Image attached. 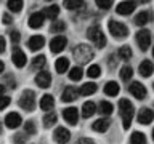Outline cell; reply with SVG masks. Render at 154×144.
Wrapping results in <instances>:
<instances>
[{"mask_svg": "<svg viewBox=\"0 0 154 144\" xmlns=\"http://www.w3.org/2000/svg\"><path fill=\"white\" fill-rule=\"evenodd\" d=\"M119 110H120V115H122V120H124V128L127 130L130 128L132 125V118H133V106L128 99H120L119 101Z\"/></svg>", "mask_w": 154, "mask_h": 144, "instance_id": "6da1fadb", "label": "cell"}, {"mask_svg": "<svg viewBox=\"0 0 154 144\" xmlns=\"http://www.w3.org/2000/svg\"><path fill=\"white\" fill-rule=\"evenodd\" d=\"M74 59L77 61V64H85V62H88L91 58H93V50L88 46V45H77L74 48Z\"/></svg>", "mask_w": 154, "mask_h": 144, "instance_id": "7a4b0ae2", "label": "cell"}, {"mask_svg": "<svg viewBox=\"0 0 154 144\" xmlns=\"http://www.w3.org/2000/svg\"><path fill=\"white\" fill-rule=\"evenodd\" d=\"M87 37H88L90 40L93 42L95 46H98V48L106 46V37H104L103 31H101L98 26H91V27H88V31H87Z\"/></svg>", "mask_w": 154, "mask_h": 144, "instance_id": "3957f363", "label": "cell"}, {"mask_svg": "<svg viewBox=\"0 0 154 144\" xmlns=\"http://www.w3.org/2000/svg\"><path fill=\"white\" fill-rule=\"evenodd\" d=\"M19 106H21L24 110H29V112H32V110L35 109V94H34L32 90L23 91L21 98H19Z\"/></svg>", "mask_w": 154, "mask_h": 144, "instance_id": "277c9868", "label": "cell"}, {"mask_svg": "<svg viewBox=\"0 0 154 144\" xmlns=\"http://www.w3.org/2000/svg\"><path fill=\"white\" fill-rule=\"evenodd\" d=\"M109 32L112 34L114 37L122 38V37H125L128 34V29H127L125 24L119 22V21H109Z\"/></svg>", "mask_w": 154, "mask_h": 144, "instance_id": "5b68a950", "label": "cell"}, {"mask_svg": "<svg viewBox=\"0 0 154 144\" xmlns=\"http://www.w3.org/2000/svg\"><path fill=\"white\" fill-rule=\"evenodd\" d=\"M137 42H138V46L141 48L143 51H146L149 45H151V32L148 29H141L138 34H137Z\"/></svg>", "mask_w": 154, "mask_h": 144, "instance_id": "8992f818", "label": "cell"}, {"mask_svg": "<svg viewBox=\"0 0 154 144\" xmlns=\"http://www.w3.org/2000/svg\"><path fill=\"white\" fill-rule=\"evenodd\" d=\"M11 61H13V64L16 67H24V66H26V62H27V58H26V55H24L23 50L14 48L13 53H11Z\"/></svg>", "mask_w": 154, "mask_h": 144, "instance_id": "52a82bcc", "label": "cell"}, {"mask_svg": "<svg viewBox=\"0 0 154 144\" xmlns=\"http://www.w3.org/2000/svg\"><path fill=\"white\" fill-rule=\"evenodd\" d=\"M128 91L137 99H143L144 96H146V88H144V85H141L140 82H132L130 86H128Z\"/></svg>", "mask_w": 154, "mask_h": 144, "instance_id": "ba28073f", "label": "cell"}, {"mask_svg": "<svg viewBox=\"0 0 154 144\" xmlns=\"http://www.w3.org/2000/svg\"><path fill=\"white\" fill-rule=\"evenodd\" d=\"M35 83L40 86V88H48V86L51 85V75H50V72H47V70L38 72V74L35 75Z\"/></svg>", "mask_w": 154, "mask_h": 144, "instance_id": "9c48e42d", "label": "cell"}, {"mask_svg": "<svg viewBox=\"0 0 154 144\" xmlns=\"http://www.w3.org/2000/svg\"><path fill=\"white\" fill-rule=\"evenodd\" d=\"M53 138H55V141H56L58 144H66V142L71 139V133L67 131L64 127H58L56 131H55V134H53Z\"/></svg>", "mask_w": 154, "mask_h": 144, "instance_id": "30bf717a", "label": "cell"}, {"mask_svg": "<svg viewBox=\"0 0 154 144\" xmlns=\"http://www.w3.org/2000/svg\"><path fill=\"white\" fill-rule=\"evenodd\" d=\"M63 117L69 125H75L77 120H79V110L75 107H67L63 110Z\"/></svg>", "mask_w": 154, "mask_h": 144, "instance_id": "8fae6325", "label": "cell"}, {"mask_svg": "<svg viewBox=\"0 0 154 144\" xmlns=\"http://www.w3.org/2000/svg\"><path fill=\"white\" fill-rule=\"evenodd\" d=\"M152 118H154V112L151 109H148V107H143V109H140V112H138V122L141 123V125H149L152 122Z\"/></svg>", "mask_w": 154, "mask_h": 144, "instance_id": "7c38bea8", "label": "cell"}, {"mask_svg": "<svg viewBox=\"0 0 154 144\" xmlns=\"http://www.w3.org/2000/svg\"><path fill=\"white\" fill-rule=\"evenodd\" d=\"M77 96H79V90L74 88V86H66V88L63 90L61 99L64 101V103H72V101L77 99Z\"/></svg>", "mask_w": 154, "mask_h": 144, "instance_id": "4fadbf2b", "label": "cell"}, {"mask_svg": "<svg viewBox=\"0 0 154 144\" xmlns=\"http://www.w3.org/2000/svg\"><path fill=\"white\" fill-rule=\"evenodd\" d=\"M66 42H67V40H66L63 35L55 37V38L50 42V50H51L53 53H61V51L66 48Z\"/></svg>", "mask_w": 154, "mask_h": 144, "instance_id": "5bb4252c", "label": "cell"}, {"mask_svg": "<svg viewBox=\"0 0 154 144\" xmlns=\"http://www.w3.org/2000/svg\"><path fill=\"white\" fill-rule=\"evenodd\" d=\"M21 115L19 114H16V112H10L7 117H5V125H7L8 128H11V130H14V128H18L19 125H21Z\"/></svg>", "mask_w": 154, "mask_h": 144, "instance_id": "9a60e30c", "label": "cell"}, {"mask_svg": "<svg viewBox=\"0 0 154 144\" xmlns=\"http://www.w3.org/2000/svg\"><path fill=\"white\" fill-rule=\"evenodd\" d=\"M43 45H45V38L42 35H34V37L29 38V42H27L29 50H32V51L40 50V48H43Z\"/></svg>", "mask_w": 154, "mask_h": 144, "instance_id": "2e32d148", "label": "cell"}, {"mask_svg": "<svg viewBox=\"0 0 154 144\" xmlns=\"http://www.w3.org/2000/svg\"><path fill=\"white\" fill-rule=\"evenodd\" d=\"M43 21H45V18H43L42 13H34L29 16V26L32 29H38L43 24Z\"/></svg>", "mask_w": 154, "mask_h": 144, "instance_id": "e0dca14e", "label": "cell"}, {"mask_svg": "<svg viewBox=\"0 0 154 144\" xmlns=\"http://www.w3.org/2000/svg\"><path fill=\"white\" fill-rule=\"evenodd\" d=\"M154 72V67H152V62L151 61H148V59H144L140 62V74H141L143 77H149Z\"/></svg>", "mask_w": 154, "mask_h": 144, "instance_id": "ac0fdd59", "label": "cell"}, {"mask_svg": "<svg viewBox=\"0 0 154 144\" xmlns=\"http://www.w3.org/2000/svg\"><path fill=\"white\" fill-rule=\"evenodd\" d=\"M95 110H96V106H95L93 101H87V103L82 106V117L84 118L91 117V115L95 114Z\"/></svg>", "mask_w": 154, "mask_h": 144, "instance_id": "d6986e66", "label": "cell"}, {"mask_svg": "<svg viewBox=\"0 0 154 144\" xmlns=\"http://www.w3.org/2000/svg\"><path fill=\"white\" fill-rule=\"evenodd\" d=\"M133 10H135V2H122L117 5L119 14H132Z\"/></svg>", "mask_w": 154, "mask_h": 144, "instance_id": "ffe728a7", "label": "cell"}, {"mask_svg": "<svg viewBox=\"0 0 154 144\" xmlns=\"http://www.w3.org/2000/svg\"><path fill=\"white\" fill-rule=\"evenodd\" d=\"M53 106H55V99H53V96L43 94L42 99H40V107L43 110H48V112H50V110L53 109Z\"/></svg>", "mask_w": 154, "mask_h": 144, "instance_id": "44dd1931", "label": "cell"}, {"mask_svg": "<svg viewBox=\"0 0 154 144\" xmlns=\"http://www.w3.org/2000/svg\"><path fill=\"white\" fill-rule=\"evenodd\" d=\"M109 125H111L109 118H98V120L93 123V130H95V131L103 133V131H106V130L109 128Z\"/></svg>", "mask_w": 154, "mask_h": 144, "instance_id": "7402d4cb", "label": "cell"}, {"mask_svg": "<svg viewBox=\"0 0 154 144\" xmlns=\"http://www.w3.org/2000/svg\"><path fill=\"white\" fill-rule=\"evenodd\" d=\"M55 67H56V72L58 74H64L69 67V59L67 58H58L56 62H55Z\"/></svg>", "mask_w": 154, "mask_h": 144, "instance_id": "603a6c76", "label": "cell"}, {"mask_svg": "<svg viewBox=\"0 0 154 144\" xmlns=\"http://www.w3.org/2000/svg\"><path fill=\"white\" fill-rule=\"evenodd\" d=\"M43 18H50V19H55L58 14H60V7L58 5H50V7H47L43 10Z\"/></svg>", "mask_w": 154, "mask_h": 144, "instance_id": "cb8c5ba5", "label": "cell"}, {"mask_svg": "<svg viewBox=\"0 0 154 144\" xmlns=\"http://www.w3.org/2000/svg\"><path fill=\"white\" fill-rule=\"evenodd\" d=\"M119 83H116V82H108V83L104 85V93L108 96H117L119 93Z\"/></svg>", "mask_w": 154, "mask_h": 144, "instance_id": "d4e9b609", "label": "cell"}, {"mask_svg": "<svg viewBox=\"0 0 154 144\" xmlns=\"http://www.w3.org/2000/svg\"><path fill=\"white\" fill-rule=\"evenodd\" d=\"M149 19H151V16H149L148 11H140L137 16H135V22L143 27V26H146V24L149 22Z\"/></svg>", "mask_w": 154, "mask_h": 144, "instance_id": "484cf974", "label": "cell"}, {"mask_svg": "<svg viewBox=\"0 0 154 144\" xmlns=\"http://www.w3.org/2000/svg\"><path fill=\"white\" fill-rule=\"evenodd\" d=\"M95 91H96V85L93 82H88V83H84L80 86V94L82 96H90V94H93Z\"/></svg>", "mask_w": 154, "mask_h": 144, "instance_id": "4316f807", "label": "cell"}, {"mask_svg": "<svg viewBox=\"0 0 154 144\" xmlns=\"http://www.w3.org/2000/svg\"><path fill=\"white\" fill-rule=\"evenodd\" d=\"M98 110H100V114H103V115H111L112 110H114V107H112L111 103H108V101H101Z\"/></svg>", "mask_w": 154, "mask_h": 144, "instance_id": "83f0119b", "label": "cell"}, {"mask_svg": "<svg viewBox=\"0 0 154 144\" xmlns=\"http://www.w3.org/2000/svg\"><path fill=\"white\" fill-rule=\"evenodd\" d=\"M130 142L132 144H146V136L141 131H135V133H132Z\"/></svg>", "mask_w": 154, "mask_h": 144, "instance_id": "f1b7e54d", "label": "cell"}, {"mask_svg": "<svg viewBox=\"0 0 154 144\" xmlns=\"http://www.w3.org/2000/svg\"><path fill=\"white\" fill-rule=\"evenodd\" d=\"M56 120H58V117H56L55 112H48L45 117H43V127H47V128L53 127V125L56 123Z\"/></svg>", "mask_w": 154, "mask_h": 144, "instance_id": "f546056e", "label": "cell"}, {"mask_svg": "<svg viewBox=\"0 0 154 144\" xmlns=\"http://www.w3.org/2000/svg\"><path fill=\"white\" fill-rule=\"evenodd\" d=\"M119 58H120V59H124V61H128L130 58H132V48L127 46V45L120 46L119 48Z\"/></svg>", "mask_w": 154, "mask_h": 144, "instance_id": "4dcf8cb0", "label": "cell"}, {"mask_svg": "<svg viewBox=\"0 0 154 144\" xmlns=\"http://www.w3.org/2000/svg\"><path fill=\"white\" fill-rule=\"evenodd\" d=\"M45 61L47 59H45V56H43V55L35 56L32 59V62H31V67H32V69H42V67L45 66Z\"/></svg>", "mask_w": 154, "mask_h": 144, "instance_id": "1f68e13d", "label": "cell"}, {"mask_svg": "<svg viewBox=\"0 0 154 144\" xmlns=\"http://www.w3.org/2000/svg\"><path fill=\"white\" fill-rule=\"evenodd\" d=\"M82 75H84V70H82V67H72V69L69 70V79L71 80H80Z\"/></svg>", "mask_w": 154, "mask_h": 144, "instance_id": "d6a6232c", "label": "cell"}, {"mask_svg": "<svg viewBox=\"0 0 154 144\" xmlns=\"http://www.w3.org/2000/svg\"><path fill=\"white\" fill-rule=\"evenodd\" d=\"M87 75H88L90 79H96V77H100V75H101V69H100V66H98V64L90 66V67H88V70H87Z\"/></svg>", "mask_w": 154, "mask_h": 144, "instance_id": "836d02e7", "label": "cell"}, {"mask_svg": "<svg viewBox=\"0 0 154 144\" xmlns=\"http://www.w3.org/2000/svg\"><path fill=\"white\" fill-rule=\"evenodd\" d=\"M133 75V69L130 66H124L122 69H120V79L122 80H130Z\"/></svg>", "mask_w": 154, "mask_h": 144, "instance_id": "e575fe53", "label": "cell"}, {"mask_svg": "<svg viewBox=\"0 0 154 144\" xmlns=\"http://www.w3.org/2000/svg\"><path fill=\"white\" fill-rule=\"evenodd\" d=\"M82 5H84V2H80V0H66L64 2V7L67 10H77V8H80Z\"/></svg>", "mask_w": 154, "mask_h": 144, "instance_id": "d590c367", "label": "cell"}, {"mask_svg": "<svg viewBox=\"0 0 154 144\" xmlns=\"http://www.w3.org/2000/svg\"><path fill=\"white\" fill-rule=\"evenodd\" d=\"M8 8L11 11H21L23 10V2L21 0H10L8 2Z\"/></svg>", "mask_w": 154, "mask_h": 144, "instance_id": "8d00e7d4", "label": "cell"}, {"mask_svg": "<svg viewBox=\"0 0 154 144\" xmlns=\"http://www.w3.org/2000/svg\"><path fill=\"white\" fill-rule=\"evenodd\" d=\"M50 31L51 32H63V31H64V22H63V21H55L51 24Z\"/></svg>", "mask_w": 154, "mask_h": 144, "instance_id": "74e56055", "label": "cell"}, {"mask_svg": "<svg viewBox=\"0 0 154 144\" xmlns=\"http://www.w3.org/2000/svg\"><path fill=\"white\" fill-rule=\"evenodd\" d=\"M95 3L98 5V8H101V10H108V8H111V5H112L111 0H96Z\"/></svg>", "mask_w": 154, "mask_h": 144, "instance_id": "f35d334b", "label": "cell"}, {"mask_svg": "<svg viewBox=\"0 0 154 144\" xmlns=\"http://www.w3.org/2000/svg\"><path fill=\"white\" fill-rule=\"evenodd\" d=\"M24 130H26L27 134H34V133H35V125H34V122H26Z\"/></svg>", "mask_w": 154, "mask_h": 144, "instance_id": "ab89813d", "label": "cell"}, {"mask_svg": "<svg viewBox=\"0 0 154 144\" xmlns=\"http://www.w3.org/2000/svg\"><path fill=\"white\" fill-rule=\"evenodd\" d=\"M10 99L8 96H0V110H3L5 107H8V104H10Z\"/></svg>", "mask_w": 154, "mask_h": 144, "instance_id": "60d3db41", "label": "cell"}, {"mask_svg": "<svg viewBox=\"0 0 154 144\" xmlns=\"http://www.w3.org/2000/svg\"><path fill=\"white\" fill-rule=\"evenodd\" d=\"M10 37H11V42H13V43H18L19 38H21V34H19L18 31H13L11 34H10Z\"/></svg>", "mask_w": 154, "mask_h": 144, "instance_id": "b9f144b4", "label": "cell"}, {"mask_svg": "<svg viewBox=\"0 0 154 144\" xmlns=\"http://www.w3.org/2000/svg\"><path fill=\"white\" fill-rule=\"evenodd\" d=\"M75 144H95V141H91L90 138H82V139H79Z\"/></svg>", "mask_w": 154, "mask_h": 144, "instance_id": "7bdbcfd3", "label": "cell"}, {"mask_svg": "<svg viewBox=\"0 0 154 144\" xmlns=\"http://www.w3.org/2000/svg\"><path fill=\"white\" fill-rule=\"evenodd\" d=\"M5 48H7V42H5V37L0 35V53L5 51Z\"/></svg>", "mask_w": 154, "mask_h": 144, "instance_id": "ee69618b", "label": "cell"}, {"mask_svg": "<svg viewBox=\"0 0 154 144\" xmlns=\"http://www.w3.org/2000/svg\"><path fill=\"white\" fill-rule=\"evenodd\" d=\"M11 22H13V18L8 13H5L3 14V24H11Z\"/></svg>", "mask_w": 154, "mask_h": 144, "instance_id": "f6af8a7d", "label": "cell"}, {"mask_svg": "<svg viewBox=\"0 0 154 144\" xmlns=\"http://www.w3.org/2000/svg\"><path fill=\"white\" fill-rule=\"evenodd\" d=\"M3 93H5V86L0 85V96H3Z\"/></svg>", "mask_w": 154, "mask_h": 144, "instance_id": "bcb514c9", "label": "cell"}, {"mask_svg": "<svg viewBox=\"0 0 154 144\" xmlns=\"http://www.w3.org/2000/svg\"><path fill=\"white\" fill-rule=\"evenodd\" d=\"M3 67H5V64H3V61H0V74L3 72Z\"/></svg>", "mask_w": 154, "mask_h": 144, "instance_id": "7dc6e473", "label": "cell"}, {"mask_svg": "<svg viewBox=\"0 0 154 144\" xmlns=\"http://www.w3.org/2000/svg\"><path fill=\"white\" fill-rule=\"evenodd\" d=\"M0 131H2V123H0Z\"/></svg>", "mask_w": 154, "mask_h": 144, "instance_id": "c3c4849f", "label": "cell"}, {"mask_svg": "<svg viewBox=\"0 0 154 144\" xmlns=\"http://www.w3.org/2000/svg\"><path fill=\"white\" fill-rule=\"evenodd\" d=\"M152 139H154V130H152Z\"/></svg>", "mask_w": 154, "mask_h": 144, "instance_id": "681fc988", "label": "cell"}, {"mask_svg": "<svg viewBox=\"0 0 154 144\" xmlns=\"http://www.w3.org/2000/svg\"><path fill=\"white\" fill-rule=\"evenodd\" d=\"M152 55H154V48H152Z\"/></svg>", "mask_w": 154, "mask_h": 144, "instance_id": "f907efd6", "label": "cell"}]
</instances>
